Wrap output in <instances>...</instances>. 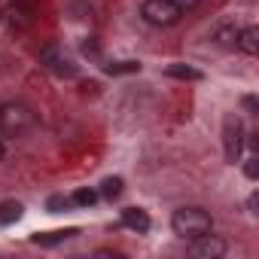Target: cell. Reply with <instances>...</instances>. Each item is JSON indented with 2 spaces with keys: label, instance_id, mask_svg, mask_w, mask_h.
<instances>
[{
  "label": "cell",
  "instance_id": "cell-1",
  "mask_svg": "<svg viewBox=\"0 0 259 259\" xmlns=\"http://www.w3.org/2000/svg\"><path fill=\"white\" fill-rule=\"evenodd\" d=\"M37 125V113L22 104V101H7V104H0V132L10 135V138H22L28 135L31 128Z\"/></svg>",
  "mask_w": 259,
  "mask_h": 259
},
{
  "label": "cell",
  "instance_id": "cell-2",
  "mask_svg": "<svg viewBox=\"0 0 259 259\" xmlns=\"http://www.w3.org/2000/svg\"><path fill=\"white\" fill-rule=\"evenodd\" d=\"M171 229H174V235L192 241V238L210 232V229H213V220H210V213L201 210V207H180V210H174V217H171Z\"/></svg>",
  "mask_w": 259,
  "mask_h": 259
},
{
  "label": "cell",
  "instance_id": "cell-3",
  "mask_svg": "<svg viewBox=\"0 0 259 259\" xmlns=\"http://www.w3.org/2000/svg\"><path fill=\"white\" fill-rule=\"evenodd\" d=\"M141 16L147 25L153 28H171L180 22V7L174 4V0H144V7H141Z\"/></svg>",
  "mask_w": 259,
  "mask_h": 259
},
{
  "label": "cell",
  "instance_id": "cell-4",
  "mask_svg": "<svg viewBox=\"0 0 259 259\" xmlns=\"http://www.w3.org/2000/svg\"><path fill=\"white\" fill-rule=\"evenodd\" d=\"M241 150H244V122L238 113H229L223 119V156L229 165H235L241 159Z\"/></svg>",
  "mask_w": 259,
  "mask_h": 259
},
{
  "label": "cell",
  "instance_id": "cell-5",
  "mask_svg": "<svg viewBox=\"0 0 259 259\" xmlns=\"http://www.w3.org/2000/svg\"><path fill=\"white\" fill-rule=\"evenodd\" d=\"M40 64H43L49 73L61 76V79H64V76H67V79H70V76H76V64H73V58H70L61 46H55V43L40 49Z\"/></svg>",
  "mask_w": 259,
  "mask_h": 259
},
{
  "label": "cell",
  "instance_id": "cell-6",
  "mask_svg": "<svg viewBox=\"0 0 259 259\" xmlns=\"http://www.w3.org/2000/svg\"><path fill=\"white\" fill-rule=\"evenodd\" d=\"M189 253L195 259H220V256H226V241L217 238V235H210V232H204V235L192 238Z\"/></svg>",
  "mask_w": 259,
  "mask_h": 259
},
{
  "label": "cell",
  "instance_id": "cell-7",
  "mask_svg": "<svg viewBox=\"0 0 259 259\" xmlns=\"http://www.w3.org/2000/svg\"><path fill=\"white\" fill-rule=\"evenodd\" d=\"M235 46L241 49V52H247V55H256L259 52V28H244V31H238L235 34Z\"/></svg>",
  "mask_w": 259,
  "mask_h": 259
},
{
  "label": "cell",
  "instance_id": "cell-8",
  "mask_svg": "<svg viewBox=\"0 0 259 259\" xmlns=\"http://www.w3.org/2000/svg\"><path fill=\"white\" fill-rule=\"evenodd\" d=\"M73 235H76V229H55V232H37V235H31V241L37 247H55V244H61Z\"/></svg>",
  "mask_w": 259,
  "mask_h": 259
},
{
  "label": "cell",
  "instance_id": "cell-9",
  "mask_svg": "<svg viewBox=\"0 0 259 259\" xmlns=\"http://www.w3.org/2000/svg\"><path fill=\"white\" fill-rule=\"evenodd\" d=\"M122 223L128 229H135V232H150V217L141 207H125L122 210Z\"/></svg>",
  "mask_w": 259,
  "mask_h": 259
},
{
  "label": "cell",
  "instance_id": "cell-10",
  "mask_svg": "<svg viewBox=\"0 0 259 259\" xmlns=\"http://www.w3.org/2000/svg\"><path fill=\"white\" fill-rule=\"evenodd\" d=\"M235 34H238L235 22H220V25L210 31V40H213L217 46H235Z\"/></svg>",
  "mask_w": 259,
  "mask_h": 259
},
{
  "label": "cell",
  "instance_id": "cell-11",
  "mask_svg": "<svg viewBox=\"0 0 259 259\" xmlns=\"http://www.w3.org/2000/svg\"><path fill=\"white\" fill-rule=\"evenodd\" d=\"M7 16H10V22H13L16 28H31V25L37 22V19H34V7H19V4H16V10H10Z\"/></svg>",
  "mask_w": 259,
  "mask_h": 259
},
{
  "label": "cell",
  "instance_id": "cell-12",
  "mask_svg": "<svg viewBox=\"0 0 259 259\" xmlns=\"http://www.w3.org/2000/svg\"><path fill=\"white\" fill-rule=\"evenodd\" d=\"M168 76L186 79V82H198L201 79V70H195L192 64H168Z\"/></svg>",
  "mask_w": 259,
  "mask_h": 259
},
{
  "label": "cell",
  "instance_id": "cell-13",
  "mask_svg": "<svg viewBox=\"0 0 259 259\" xmlns=\"http://www.w3.org/2000/svg\"><path fill=\"white\" fill-rule=\"evenodd\" d=\"M22 217V204L19 201H4L0 204V226H10Z\"/></svg>",
  "mask_w": 259,
  "mask_h": 259
},
{
  "label": "cell",
  "instance_id": "cell-14",
  "mask_svg": "<svg viewBox=\"0 0 259 259\" xmlns=\"http://www.w3.org/2000/svg\"><path fill=\"white\" fill-rule=\"evenodd\" d=\"M104 70H107L110 76H116V73H138L141 64H138V61H113V64H104Z\"/></svg>",
  "mask_w": 259,
  "mask_h": 259
},
{
  "label": "cell",
  "instance_id": "cell-15",
  "mask_svg": "<svg viewBox=\"0 0 259 259\" xmlns=\"http://www.w3.org/2000/svg\"><path fill=\"white\" fill-rule=\"evenodd\" d=\"M101 192H104L107 198H119V195H122V177H107V180L101 183Z\"/></svg>",
  "mask_w": 259,
  "mask_h": 259
},
{
  "label": "cell",
  "instance_id": "cell-16",
  "mask_svg": "<svg viewBox=\"0 0 259 259\" xmlns=\"http://www.w3.org/2000/svg\"><path fill=\"white\" fill-rule=\"evenodd\" d=\"M73 201H76V204H82V207H89V204H95V201H98V192H95V189H76Z\"/></svg>",
  "mask_w": 259,
  "mask_h": 259
},
{
  "label": "cell",
  "instance_id": "cell-17",
  "mask_svg": "<svg viewBox=\"0 0 259 259\" xmlns=\"http://www.w3.org/2000/svg\"><path fill=\"white\" fill-rule=\"evenodd\" d=\"M244 174L250 177V180H256L259 177V159L253 156V159H247V165H244Z\"/></svg>",
  "mask_w": 259,
  "mask_h": 259
},
{
  "label": "cell",
  "instance_id": "cell-18",
  "mask_svg": "<svg viewBox=\"0 0 259 259\" xmlns=\"http://www.w3.org/2000/svg\"><path fill=\"white\" fill-rule=\"evenodd\" d=\"M61 207H67V198H64V195H52V198H49V210L58 213Z\"/></svg>",
  "mask_w": 259,
  "mask_h": 259
},
{
  "label": "cell",
  "instance_id": "cell-19",
  "mask_svg": "<svg viewBox=\"0 0 259 259\" xmlns=\"http://www.w3.org/2000/svg\"><path fill=\"white\" fill-rule=\"evenodd\" d=\"M174 4L180 7V13H189V10H195V7H198V0H174Z\"/></svg>",
  "mask_w": 259,
  "mask_h": 259
},
{
  "label": "cell",
  "instance_id": "cell-20",
  "mask_svg": "<svg viewBox=\"0 0 259 259\" xmlns=\"http://www.w3.org/2000/svg\"><path fill=\"white\" fill-rule=\"evenodd\" d=\"M244 107L247 110H256V98H244Z\"/></svg>",
  "mask_w": 259,
  "mask_h": 259
},
{
  "label": "cell",
  "instance_id": "cell-21",
  "mask_svg": "<svg viewBox=\"0 0 259 259\" xmlns=\"http://www.w3.org/2000/svg\"><path fill=\"white\" fill-rule=\"evenodd\" d=\"M13 4H19V7H34L37 0H13Z\"/></svg>",
  "mask_w": 259,
  "mask_h": 259
},
{
  "label": "cell",
  "instance_id": "cell-22",
  "mask_svg": "<svg viewBox=\"0 0 259 259\" xmlns=\"http://www.w3.org/2000/svg\"><path fill=\"white\" fill-rule=\"evenodd\" d=\"M4 153H7V150H4V141H0V159H4Z\"/></svg>",
  "mask_w": 259,
  "mask_h": 259
}]
</instances>
